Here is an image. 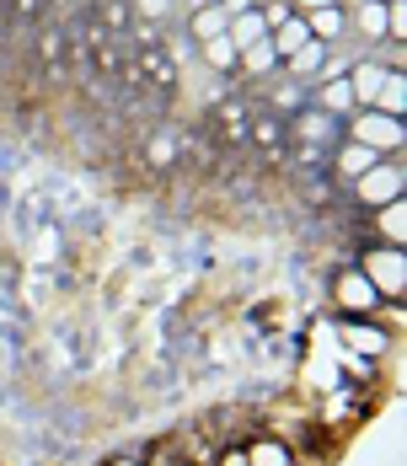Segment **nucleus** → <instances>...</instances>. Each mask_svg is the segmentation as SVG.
Instances as JSON below:
<instances>
[{"label":"nucleus","mask_w":407,"mask_h":466,"mask_svg":"<svg viewBox=\"0 0 407 466\" xmlns=\"http://www.w3.org/2000/svg\"><path fill=\"white\" fill-rule=\"evenodd\" d=\"M91 16L102 22V33H129L135 27V5L129 0H91Z\"/></svg>","instance_id":"obj_20"},{"label":"nucleus","mask_w":407,"mask_h":466,"mask_svg":"<svg viewBox=\"0 0 407 466\" xmlns=\"http://www.w3.org/2000/svg\"><path fill=\"white\" fill-rule=\"evenodd\" d=\"M343 76H349V92H354V102H360V107H370V102H375V86H381V76H386V65H381V59H360V65H349Z\"/></svg>","instance_id":"obj_16"},{"label":"nucleus","mask_w":407,"mask_h":466,"mask_svg":"<svg viewBox=\"0 0 407 466\" xmlns=\"http://www.w3.org/2000/svg\"><path fill=\"white\" fill-rule=\"evenodd\" d=\"M258 11H263V22H269V27H279V22H284V16H290L295 5H290V0H263Z\"/></svg>","instance_id":"obj_27"},{"label":"nucleus","mask_w":407,"mask_h":466,"mask_svg":"<svg viewBox=\"0 0 407 466\" xmlns=\"http://www.w3.org/2000/svg\"><path fill=\"white\" fill-rule=\"evenodd\" d=\"M327 54H332V48H327V44H317V38H311V44L300 48V54H290V59H284L279 70H284L290 81H306V86H311V81H317V76H321V65H327Z\"/></svg>","instance_id":"obj_14"},{"label":"nucleus","mask_w":407,"mask_h":466,"mask_svg":"<svg viewBox=\"0 0 407 466\" xmlns=\"http://www.w3.org/2000/svg\"><path fill=\"white\" fill-rule=\"evenodd\" d=\"M226 38H230L236 48H247V44H263V38H269V22H263V11H258V0H252V5H241V11L230 16Z\"/></svg>","instance_id":"obj_15"},{"label":"nucleus","mask_w":407,"mask_h":466,"mask_svg":"<svg viewBox=\"0 0 407 466\" xmlns=\"http://www.w3.org/2000/svg\"><path fill=\"white\" fill-rule=\"evenodd\" d=\"M375 161H381V156H375L370 145H360V140H338L332 150H327V167H332V177H338V183H349V187L360 183Z\"/></svg>","instance_id":"obj_6"},{"label":"nucleus","mask_w":407,"mask_h":466,"mask_svg":"<svg viewBox=\"0 0 407 466\" xmlns=\"http://www.w3.org/2000/svg\"><path fill=\"white\" fill-rule=\"evenodd\" d=\"M327 295H332L338 317H375V311L386 306V300H381V289H375V284H370V279L360 274V263L338 268V274H332V289H327Z\"/></svg>","instance_id":"obj_3"},{"label":"nucleus","mask_w":407,"mask_h":466,"mask_svg":"<svg viewBox=\"0 0 407 466\" xmlns=\"http://www.w3.org/2000/svg\"><path fill=\"white\" fill-rule=\"evenodd\" d=\"M182 16H188V44H204V38H220V33L230 27V11H226V0H198V5H188Z\"/></svg>","instance_id":"obj_8"},{"label":"nucleus","mask_w":407,"mask_h":466,"mask_svg":"<svg viewBox=\"0 0 407 466\" xmlns=\"http://www.w3.org/2000/svg\"><path fill=\"white\" fill-rule=\"evenodd\" d=\"M360 274L381 289V300H402V289H407V247H386V241L364 247L360 252Z\"/></svg>","instance_id":"obj_2"},{"label":"nucleus","mask_w":407,"mask_h":466,"mask_svg":"<svg viewBox=\"0 0 407 466\" xmlns=\"http://www.w3.org/2000/svg\"><path fill=\"white\" fill-rule=\"evenodd\" d=\"M311 102H317L321 113H332V118H349L360 107L354 92H349V76H321V81H311Z\"/></svg>","instance_id":"obj_9"},{"label":"nucleus","mask_w":407,"mask_h":466,"mask_svg":"<svg viewBox=\"0 0 407 466\" xmlns=\"http://www.w3.org/2000/svg\"><path fill=\"white\" fill-rule=\"evenodd\" d=\"M349 27H360L370 44H386V0H360V16H349Z\"/></svg>","instance_id":"obj_21"},{"label":"nucleus","mask_w":407,"mask_h":466,"mask_svg":"<svg viewBox=\"0 0 407 466\" xmlns=\"http://www.w3.org/2000/svg\"><path fill=\"white\" fill-rule=\"evenodd\" d=\"M386 44H407V0H386Z\"/></svg>","instance_id":"obj_26"},{"label":"nucleus","mask_w":407,"mask_h":466,"mask_svg":"<svg viewBox=\"0 0 407 466\" xmlns=\"http://www.w3.org/2000/svg\"><path fill=\"white\" fill-rule=\"evenodd\" d=\"M370 107H381V113L402 118V113H407V76H402V70H392V65H386V76H381V86H375V102H370Z\"/></svg>","instance_id":"obj_17"},{"label":"nucleus","mask_w":407,"mask_h":466,"mask_svg":"<svg viewBox=\"0 0 407 466\" xmlns=\"http://www.w3.org/2000/svg\"><path fill=\"white\" fill-rule=\"evenodd\" d=\"M343 140L370 145L375 156H397L402 140H407V124L392 118V113H381V107H354V113L343 118Z\"/></svg>","instance_id":"obj_1"},{"label":"nucleus","mask_w":407,"mask_h":466,"mask_svg":"<svg viewBox=\"0 0 407 466\" xmlns=\"http://www.w3.org/2000/svg\"><path fill=\"white\" fill-rule=\"evenodd\" d=\"M102 466H145L139 456H113V461H102Z\"/></svg>","instance_id":"obj_32"},{"label":"nucleus","mask_w":407,"mask_h":466,"mask_svg":"<svg viewBox=\"0 0 407 466\" xmlns=\"http://www.w3.org/2000/svg\"><path fill=\"white\" fill-rule=\"evenodd\" d=\"M273 70H279V54H273L269 38H263V44H247L241 59H236V76H252V81H263V76H273Z\"/></svg>","instance_id":"obj_19"},{"label":"nucleus","mask_w":407,"mask_h":466,"mask_svg":"<svg viewBox=\"0 0 407 466\" xmlns=\"http://www.w3.org/2000/svg\"><path fill=\"white\" fill-rule=\"evenodd\" d=\"M407 187V172L392 161V156H381L370 172H364L360 183H354V198H360L364 209H381V204H392V198H402Z\"/></svg>","instance_id":"obj_5"},{"label":"nucleus","mask_w":407,"mask_h":466,"mask_svg":"<svg viewBox=\"0 0 407 466\" xmlns=\"http://www.w3.org/2000/svg\"><path fill=\"white\" fill-rule=\"evenodd\" d=\"M247 102H226L220 113H215V129H220V140H230V145H241L247 140Z\"/></svg>","instance_id":"obj_23"},{"label":"nucleus","mask_w":407,"mask_h":466,"mask_svg":"<svg viewBox=\"0 0 407 466\" xmlns=\"http://www.w3.org/2000/svg\"><path fill=\"white\" fill-rule=\"evenodd\" d=\"M145 466H193V461H188V456H178V451H161L156 461H145Z\"/></svg>","instance_id":"obj_29"},{"label":"nucleus","mask_w":407,"mask_h":466,"mask_svg":"<svg viewBox=\"0 0 407 466\" xmlns=\"http://www.w3.org/2000/svg\"><path fill=\"white\" fill-rule=\"evenodd\" d=\"M193 48H198V59H204L215 76H236V59H241V48L230 44L226 33H220V38H204V44H193Z\"/></svg>","instance_id":"obj_18"},{"label":"nucleus","mask_w":407,"mask_h":466,"mask_svg":"<svg viewBox=\"0 0 407 466\" xmlns=\"http://www.w3.org/2000/svg\"><path fill=\"white\" fill-rule=\"evenodd\" d=\"M295 11H317V5H343V0H290Z\"/></svg>","instance_id":"obj_31"},{"label":"nucleus","mask_w":407,"mask_h":466,"mask_svg":"<svg viewBox=\"0 0 407 466\" xmlns=\"http://www.w3.org/2000/svg\"><path fill=\"white\" fill-rule=\"evenodd\" d=\"M241 451H247V466H295V451L284 434H252Z\"/></svg>","instance_id":"obj_12"},{"label":"nucleus","mask_w":407,"mask_h":466,"mask_svg":"<svg viewBox=\"0 0 407 466\" xmlns=\"http://www.w3.org/2000/svg\"><path fill=\"white\" fill-rule=\"evenodd\" d=\"M139 59H145V70H150V81H156L161 92H172V86H178V65H172V54H167V48H139Z\"/></svg>","instance_id":"obj_24"},{"label":"nucleus","mask_w":407,"mask_h":466,"mask_svg":"<svg viewBox=\"0 0 407 466\" xmlns=\"http://www.w3.org/2000/svg\"><path fill=\"white\" fill-rule=\"evenodd\" d=\"M215 466H247V451L241 445H226V451H215Z\"/></svg>","instance_id":"obj_28"},{"label":"nucleus","mask_w":407,"mask_h":466,"mask_svg":"<svg viewBox=\"0 0 407 466\" xmlns=\"http://www.w3.org/2000/svg\"><path fill=\"white\" fill-rule=\"evenodd\" d=\"M306 16V27H311V38L317 44H343L349 38V5H317V11H300Z\"/></svg>","instance_id":"obj_10"},{"label":"nucleus","mask_w":407,"mask_h":466,"mask_svg":"<svg viewBox=\"0 0 407 466\" xmlns=\"http://www.w3.org/2000/svg\"><path fill=\"white\" fill-rule=\"evenodd\" d=\"M129 5H135V22H156V27H167L182 11V0H129Z\"/></svg>","instance_id":"obj_25"},{"label":"nucleus","mask_w":407,"mask_h":466,"mask_svg":"<svg viewBox=\"0 0 407 466\" xmlns=\"http://www.w3.org/2000/svg\"><path fill=\"white\" fill-rule=\"evenodd\" d=\"M284 140L332 150V145L343 140V118H332V113H321L317 102H306V107H295V113L284 118Z\"/></svg>","instance_id":"obj_4"},{"label":"nucleus","mask_w":407,"mask_h":466,"mask_svg":"<svg viewBox=\"0 0 407 466\" xmlns=\"http://www.w3.org/2000/svg\"><path fill=\"white\" fill-rule=\"evenodd\" d=\"M370 231L386 247H407V198H392V204L370 209Z\"/></svg>","instance_id":"obj_11"},{"label":"nucleus","mask_w":407,"mask_h":466,"mask_svg":"<svg viewBox=\"0 0 407 466\" xmlns=\"http://www.w3.org/2000/svg\"><path fill=\"white\" fill-rule=\"evenodd\" d=\"M343 338H349V349L364 354V360H381L392 349V332L375 322V317H343Z\"/></svg>","instance_id":"obj_7"},{"label":"nucleus","mask_w":407,"mask_h":466,"mask_svg":"<svg viewBox=\"0 0 407 466\" xmlns=\"http://www.w3.org/2000/svg\"><path fill=\"white\" fill-rule=\"evenodd\" d=\"M54 54H65V33H48L44 38V59H54Z\"/></svg>","instance_id":"obj_30"},{"label":"nucleus","mask_w":407,"mask_h":466,"mask_svg":"<svg viewBox=\"0 0 407 466\" xmlns=\"http://www.w3.org/2000/svg\"><path fill=\"white\" fill-rule=\"evenodd\" d=\"M269 44H273V54H279V65H284L290 54H300V48L311 44V27H306V16H300V11H290L279 27H269Z\"/></svg>","instance_id":"obj_13"},{"label":"nucleus","mask_w":407,"mask_h":466,"mask_svg":"<svg viewBox=\"0 0 407 466\" xmlns=\"http://www.w3.org/2000/svg\"><path fill=\"white\" fill-rule=\"evenodd\" d=\"M247 140L273 150V145H284V113H252L247 118Z\"/></svg>","instance_id":"obj_22"}]
</instances>
